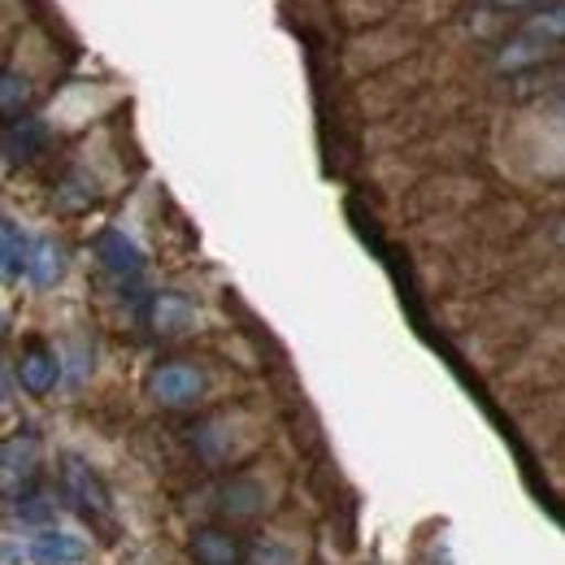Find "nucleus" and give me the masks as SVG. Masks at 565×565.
<instances>
[{
  "label": "nucleus",
  "instance_id": "f257e3e1",
  "mask_svg": "<svg viewBox=\"0 0 565 565\" xmlns=\"http://www.w3.org/2000/svg\"><path fill=\"white\" fill-rule=\"evenodd\" d=\"M62 492L71 500L78 513L87 518H109L114 509V495L105 488V479L92 470V461H83L78 452H66L62 457Z\"/></svg>",
  "mask_w": 565,
  "mask_h": 565
},
{
  "label": "nucleus",
  "instance_id": "f03ea898",
  "mask_svg": "<svg viewBox=\"0 0 565 565\" xmlns=\"http://www.w3.org/2000/svg\"><path fill=\"white\" fill-rule=\"evenodd\" d=\"M148 392L157 405H170V409H188L205 396V374L188 361H166L148 374Z\"/></svg>",
  "mask_w": 565,
  "mask_h": 565
},
{
  "label": "nucleus",
  "instance_id": "7ed1b4c3",
  "mask_svg": "<svg viewBox=\"0 0 565 565\" xmlns=\"http://www.w3.org/2000/svg\"><path fill=\"white\" fill-rule=\"evenodd\" d=\"M40 470V439L35 430H18L0 444V492L4 495H22L31 488Z\"/></svg>",
  "mask_w": 565,
  "mask_h": 565
},
{
  "label": "nucleus",
  "instance_id": "20e7f679",
  "mask_svg": "<svg viewBox=\"0 0 565 565\" xmlns=\"http://www.w3.org/2000/svg\"><path fill=\"white\" fill-rule=\"evenodd\" d=\"M26 557L35 565H83L87 562V540L74 535V531H40L31 544H26Z\"/></svg>",
  "mask_w": 565,
  "mask_h": 565
},
{
  "label": "nucleus",
  "instance_id": "39448f33",
  "mask_svg": "<svg viewBox=\"0 0 565 565\" xmlns=\"http://www.w3.org/2000/svg\"><path fill=\"white\" fill-rule=\"evenodd\" d=\"M188 553H192L196 565H244V544H239V535L226 531V526H201V531L192 535Z\"/></svg>",
  "mask_w": 565,
  "mask_h": 565
},
{
  "label": "nucleus",
  "instance_id": "423d86ee",
  "mask_svg": "<svg viewBox=\"0 0 565 565\" xmlns=\"http://www.w3.org/2000/svg\"><path fill=\"white\" fill-rule=\"evenodd\" d=\"M57 379H62V356L53 353V349H44V344H31L22 361H18V383L31 392V396H49L53 387H57Z\"/></svg>",
  "mask_w": 565,
  "mask_h": 565
},
{
  "label": "nucleus",
  "instance_id": "0eeeda50",
  "mask_svg": "<svg viewBox=\"0 0 565 565\" xmlns=\"http://www.w3.org/2000/svg\"><path fill=\"white\" fill-rule=\"evenodd\" d=\"M96 253H100L105 270L118 275V279H136L143 270V253L136 248V239H131L127 231H105V235L96 239Z\"/></svg>",
  "mask_w": 565,
  "mask_h": 565
},
{
  "label": "nucleus",
  "instance_id": "6e6552de",
  "mask_svg": "<svg viewBox=\"0 0 565 565\" xmlns=\"http://www.w3.org/2000/svg\"><path fill=\"white\" fill-rule=\"evenodd\" d=\"M148 322H152L161 335H183V331H192L196 309H192L188 296H179V291H161V296L152 300V309H148Z\"/></svg>",
  "mask_w": 565,
  "mask_h": 565
},
{
  "label": "nucleus",
  "instance_id": "1a4fd4ad",
  "mask_svg": "<svg viewBox=\"0 0 565 565\" xmlns=\"http://www.w3.org/2000/svg\"><path fill=\"white\" fill-rule=\"evenodd\" d=\"M22 270H26V279L35 282V287H53V282L62 279V270H66L62 248L53 239H35L31 248H22Z\"/></svg>",
  "mask_w": 565,
  "mask_h": 565
},
{
  "label": "nucleus",
  "instance_id": "9d476101",
  "mask_svg": "<svg viewBox=\"0 0 565 565\" xmlns=\"http://www.w3.org/2000/svg\"><path fill=\"white\" fill-rule=\"evenodd\" d=\"M222 509L231 513V518H239V522H248V518H257L262 509H266V488L257 483V479H235L226 495H222Z\"/></svg>",
  "mask_w": 565,
  "mask_h": 565
},
{
  "label": "nucleus",
  "instance_id": "9b49d317",
  "mask_svg": "<svg viewBox=\"0 0 565 565\" xmlns=\"http://www.w3.org/2000/svg\"><path fill=\"white\" fill-rule=\"evenodd\" d=\"M9 518L22 522V526H44V522H53V500L44 492L13 495V513H9Z\"/></svg>",
  "mask_w": 565,
  "mask_h": 565
},
{
  "label": "nucleus",
  "instance_id": "f8f14e48",
  "mask_svg": "<svg viewBox=\"0 0 565 565\" xmlns=\"http://www.w3.org/2000/svg\"><path fill=\"white\" fill-rule=\"evenodd\" d=\"M248 565H305V553L287 540H262L253 553H244Z\"/></svg>",
  "mask_w": 565,
  "mask_h": 565
},
{
  "label": "nucleus",
  "instance_id": "ddd939ff",
  "mask_svg": "<svg viewBox=\"0 0 565 565\" xmlns=\"http://www.w3.org/2000/svg\"><path fill=\"white\" fill-rule=\"evenodd\" d=\"M544 49H548V44H544V35H535V31H531V35L513 40V44L500 53V71H518V66H531V62H540V57H544Z\"/></svg>",
  "mask_w": 565,
  "mask_h": 565
},
{
  "label": "nucleus",
  "instance_id": "4468645a",
  "mask_svg": "<svg viewBox=\"0 0 565 565\" xmlns=\"http://www.w3.org/2000/svg\"><path fill=\"white\" fill-rule=\"evenodd\" d=\"M31 100V83L22 74H0V114H22Z\"/></svg>",
  "mask_w": 565,
  "mask_h": 565
},
{
  "label": "nucleus",
  "instance_id": "2eb2a0df",
  "mask_svg": "<svg viewBox=\"0 0 565 565\" xmlns=\"http://www.w3.org/2000/svg\"><path fill=\"white\" fill-rule=\"evenodd\" d=\"M13 266H22V235L9 222H0V275H9Z\"/></svg>",
  "mask_w": 565,
  "mask_h": 565
},
{
  "label": "nucleus",
  "instance_id": "dca6fc26",
  "mask_svg": "<svg viewBox=\"0 0 565 565\" xmlns=\"http://www.w3.org/2000/svg\"><path fill=\"white\" fill-rule=\"evenodd\" d=\"M44 140V131L35 127V122H22V127H13V136H9V148H13V157H31L35 148Z\"/></svg>",
  "mask_w": 565,
  "mask_h": 565
},
{
  "label": "nucleus",
  "instance_id": "f3484780",
  "mask_svg": "<svg viewBox=\"0 0 565 565\" xmlns=\"http://www.w3.org/2000/svg\"><path fill=\"white\" fill-rule=\"evenodd\" d=\"M26 548L18 544V540H0V565H26Z\"/></svg>",
  "mask_w": 565,
  "mask_h": 565
},
{
  "label": "nucleus",
  "instance_id": "a211bd4d",
  "mask_svg": "<svg viewBox=\"0 0 565 565\" xmlns=\"http://www.w3.org/2000/svg\"><path fill=\"white\" fill-rule=\"evenodd\" d=\"M500 4H522V0H500Z\"/></svg>",
  "mask_w": 565,
  "mask_h": 565
}]
</instances>
